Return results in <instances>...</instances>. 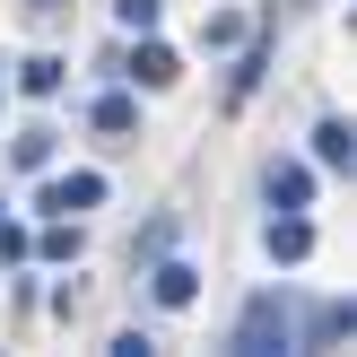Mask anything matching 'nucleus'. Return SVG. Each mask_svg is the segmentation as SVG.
Segmentation results:
<instances>
[{
    "label": "nucleus",
    "mask_w": 357,
    "mask_h": 357,
    "mask_svg": "<svg viewBox=\"0 0 357 357\" xmlns=\"http://www.w3.org/2000/svg\"><path fill=\"white\" fill-rule=\"evenodd\" d=\"M236 357H279V349H296V305L279 288H261L253 305L236 314V340H227Z\"/></svg>",
    "instance_id": "nucleus-1"
},
{
    "label": "nucleus",
    "mask_w": 357,
    "mask_h": 357,
    "mask_svg": "<svg viewBox=\"0 0 357 357\" xmlns=\"http://www.w3.org/2000/svg\"><path fill=\"white\" fill-rule=\"evenodd\" d=\"M122 79H131V87H149V96H157V87H174V79H183V61H174V52L157 44V35H139V52L122 61Z\"/></svg>",
    "instance_id": "nucleus-2"
},
{
    "label": "nucleus",
    "mask_w": 357,
    "mask_h": 357,
    "mask_svg": "<svg viewBox=\"0 0 357 357\" xmlns=\"http://www.w3.org/2000/svg\"><path fill=\"white\" fill-rule=\"evenodd\" d=\"M96 201H105V174H61V183H44V201H35V209L79 218V209H96Z\"/></svg>",
    "instance_id": "nucleus-3"
},
{
    "label": "nucleus",
    "mask_w": 357,
    "mask_h": 357,
    "mask_svg": "<svg viewBox=\"0 0 357 357\" xmlns=\"http://www.w3.org/2000/svg\"><path fill=\"white\" fill-rule=\"evenodd\" d=\"M261 253H271V261H305V253H314V227L296 218V209H271V227H261Z\"/></svg>",
    "instance_id": "nucleus-4"
},
{
    "label": "nucleus",
    "mask_w": 357,
    "mask_h": 357,
    "mask_svg": "<svg viewBox=\"0 0 357 357\" xmlns=\"http://www.w3.org/2000/svg\"><path fill=\"white\" fill-rule=\"evenodd\" d=\"M192 296H201V271H192V261H157V271H149V305L183 314Z\"/></svg>",
    "instance_id": "nucleus-5"
},
{
    "label": "nucleus",
    "mask_w": 357,
    "mask_h": 357,
    "mask_svg": "<svg viewBox=\"0 0 357 357\" xmlns=\"http://www.w3.org/2000/svg\"><path fill=\"white\" fill-rule=\"evenodd\" d=\"M261 192H271V209H305L314 201V174L296 166V157H271V166H261Z\"/></svg>",
    "instance_id": "nucleus-6"
},
{
    "label": "nucleus",
    "mask_w": 357,
    "mask_h": 357,
    "mask_svg": "<svg viewBox=\"0 0 357 357\" xmlns=\"http://www.w3.org/2000/svg\"><path fill=\"white\" fill-rule=\"evenodd\" d=\"M314 166H357V131H349L340 114L314 122Z\"/></svg>",
    "instance_id": "nucleus-7"
},
{
    "label": "nucleus",
    "mask_w": 357,
    "mask_h": 357,
    "mask_svg": "<svg viewBox=\"0 0 357 357\" xmlns=\"http://www.w3.org/2000/svg\"><path fill=\"white\" fill-rule=\"evenodd\" d=\"M87 122H96V131H105V139H122V131H131V122H139V105H131V96H122V87H105V96H96V105H87Z\"/></svg>",
    "instance_id": "nucleus-8"
},
{
    "label": "nucleus",
    "mask_w": 357,
    "mask_h": 357,
    "mask_svg": "<svg viewBox=\"0 0 357 357\" xmlns=\"http://www.w3.org/2000/svg\"><path fill=\"white\" fill-rule=\"evenodd\" d=\"M331 340H349V305H314L296 331V349H331Z\"/></svg>",
    "instance_id": "nucleus-9"
},
{
    "label": "nucleus",
    "mask_w": 357,
    "mask_h": 357,
    "mask_svg": "<svg viewBox=\"0 0 357 357\" xmlns=\"http://www.w3.org/2000/svg\"><path fill=\"white\" fill-rule=\"evenodd\" d=\"M61 79H70V61H52V52L17 61V87H26V96H61Z\"/></svg>",
    "instance_id": "nucleus-10"
},
{
    "label": "nucleus",
    "mask_w": 357,
    "mask_h": 357,
    "mask_svg": "<svg viewBox=\"0 0 357 357\" xmlns=\"http://www.w3.org/2000/svg\"><path fill=\"white\" fill-rule=\"evenodd\" d=\"M9 166H17V174H44V166H52V131H44V122L9 139Z\"/></svg>",
    "instance_id": "nucleus-11"
},
{
    "label": "nucleus",
    "mask_w": 357,
    "mask_h": 357,
    "mask_svg": "<svg viewBox=\"0 0 357 357\" xmlns=\"http://www.w3.org/2000/svg\"><path fill=\"white\" fill-rule=\"evenodd\" d=\"M157 17H166V0H114V26L122 35H157Z\"/></svg>",
    "instance_id": "nucleus-12"
},
{
    "label": "nucleus",
    "mask_w": 357,
    "mask_h": 357,
    "mask_svg": "<svg viewBox=\"0 0 357 357\" xmlns=\"http://www.w3.org/2000/svg\"><path fill=\"white\" fill-rule=\"evenodd\" d=\"M35 253H44V261H79V253H87V236L61 218V227H44V236H35Z\"/></svg>",
    "instance_id": "nucleus-13"
},
{
    "label": "nucleus",
    "mask_w": 357,
    "mask_h": 357,
    "mask_svg": "<svg viewBox=\"0 0 357 357\" xmlns=\"http://www.w3.org/2000/svg\"><path fill=\"white\" fill-rule=\"evenodd\" d=\"M26 9H35V17H52V9H70V0H26Z\"/></svg>",
    "instance_id": "nucleus-14"
},
{
    "label": "nucleus",
    "mask_w": 357,
    "mask_h": 357,
    "mask_svg": "<svg viewBox=\"0 0 357 357\" xmlns=\"http://www.w3.org/2000/svg\"><path fill=\"white\" fill-rule=\"evenodd\" d=\"M0 87H9V79H0Z\"/></svg>",
    "instance_id": "nucleus-15"
}]
</instances>
